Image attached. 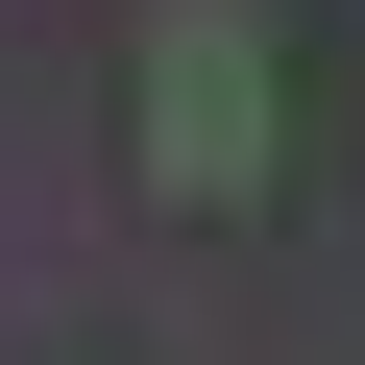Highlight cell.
<instances>
[{"label": "cell", "mask_w": 365, "mask_h": 365, "mask_svg": "<svg viewBox=\"0 0 365 365\" xmlns=\"http://www.w3.org/2000/svg\"><path fill=\"white\" fill-rule=\"evenodd\" d=\"M146 195H268V0H146Z\"/></svg>", "instance_id": "6da1fadb"}]
</instances>
